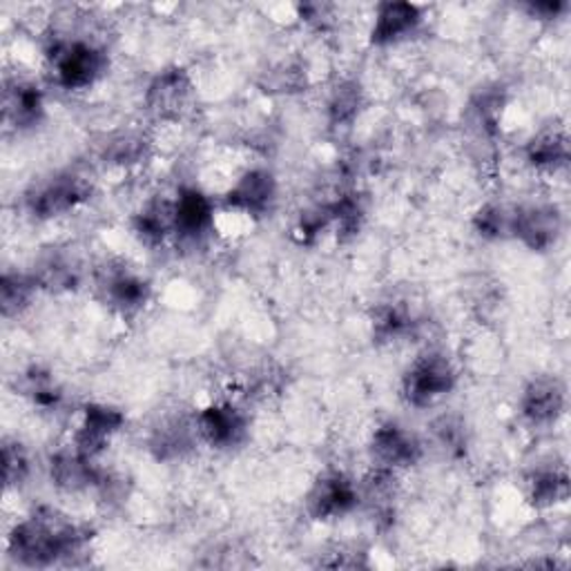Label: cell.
Segmentation results:
<instances>
[{
    "label": "cell",
    "instance_id": "obj_6",
    "mask_svg": "<svg viewBox=\"0 0 571 571\" xmlns=\"http://www.w3.org/2000/svg\"><path fill=\"white\" fill-rule=\"evenodd\" d=\"M244 417L233 406H210L199 415V432L212 447H233L244 436Z\"/></svg>",
    "mask_w": 571,
    "mask_h": 571
},
{
    "label": "cell",
    "instance_id": "obj_18",
    "mask_svg": "<svg viewBox=\"0 0 571 571\" xmlns=\"http://www.w3.org/2000/svg\"><path fill=\"white\" fill-rule=\"evenodd\" d=\"M567 497V478L556 473V471H547L536 475L534 480V500L538 505H556L560 500Z\"/></svg>",
    "mask_w": 571,
    "mask_h": 571
},
{
    "label": "cell",
    "instance_id": "obj_4",
    "mask_svg": "<svg viewBox=\"0 0 571 571\" xmlns=\"http://www.w3.org/2000/svg\"><path fill=\"white\" fill-rule=\"evenodd\" d=\"M357 505V489L344 475H331L317 482L309 495V512L315 520L337 518Z\"/></svg>",
    "mask_w": 571,
    "mask_h": 571
},
{
    "label": "cell",
    "instance_id": "obj_2",
    "mask_svg": "<svg viewBox=\"0 0 571 571\" xmlns=\"http://www.w3.org/2000/svg\"><path fill=\"white\" fill-rule=\"evenodd\" d=\"M456 373L440 355H426L413 365L404 380V393L411 404L426 406L454 389Z\"/></svg>",
    "mask_w": 571,
    "mask_h": 571
},
{
    "label": "cell",
    "instance_id": "obj_14",
    "mask_svg": "<svg viewBox=\"0 0 571 571\" xmlns=\"http://www.w3.org/2000/svg\"><path fill=\"white\" fill-rule=\"evenodd\" d=\"M231 203L246 212H261L275 199V181L268 172H248L231 192Z\"/></svg>",
    "mask_w": 571,
    "mask_h": 571
},
{
    "label": "cell",
    "instance_id": "obj_7",
    "mask_svg": "<svg viewBox=\"0 0 571 571\" xmlns=\"http://www.w3.org/2000/svg\"><path fill=\"white\" fill-rule=\"evenodd\" d=\"M512 231L534 250H542L556 242L560 231L558 212L553 208H529L514 217Z\"/></svg>",
    "mask_w": 571,
    "mask_h": 571
},
{
    "label": "cell",
    "instance_id": "obj_16",
    "mask_svg": "<svg viewBox=\"0 0 571 571\" xmlns=\"http://www.w3.org/2000/svg\"><path fill=\"white\" fill-rule=\"evenodd\" d=\"M148 298V286L132 275H119L110 281V300L125 311L138 309Z\"/></svg>",
    "mask_w": 571,
    "mask_h": 571
},
{
    "label": "cell",
    "instance_id": "obj_15",
    "mask_svg": "<svg viewBox=\"0 0 571 571\" xmlns=\"http://www.w3.org/2000/svg\"><path fill=\"white\" fill-rule=\"evenodd\" d=\"M529 159L538 168H560L569 159V148H567V136L562 132H549L538 136L531 148H529Z\"/></svg>",
    "mask_w": 571,
    "mask_h": 571
},
{
    "label": "cell",
    "instance_id": "obj_3",
    "mask_svg": "<svg viewBox=\"0 0 571 571\" xmlns=\"http://www.w3.org/2000/svg\"><path fill=\"white\" fill-rule=\"evenodd\" d=\"M58 83L67 90H79L94 83L105 65L103 54L90 43H65L54 54Z\"/></svg>",
    "mask_w": 571,
    "mask_h": 571
},
{
    "label": "cell",
    "instance_id": "obj_8",
    "mask_svg": "<svg viewBox=\"0 0 571 571\" xmlns=\"http://www.w3.org/2000/svg\"><path fill=\"white\" fill-rule=\"evenodd\" d=\"M121 424H123V415L119 411L108 406H88L83 426L77 436V451L83 454L86 458L97 456L108 443V438L114 432H119Z\"/></svg>",
    "mask_w": 571,
    "mask_h": 571
},
{
    "label": "cell",
    "instance_id": "obj_12",
    "mask_svg": "<svg viewBox=\"0 0 571 571\" xmlns=\"http://www.w3.org/2000/svg\"><path fill=\"white\" fill-rule=\"evenodd\" d=\"M419 25V12L408 3H389L380 8L378 23L373 27V41L380 45L398 43Z\"/></svg>",
    "mask_w": 571,
    "mask_h": 571
},
{
    "label": "cell",
    "instance_id": "obj_17",
    "mask_svg": "<svg viewBox=\"0 0 571 571\" xmlns=\"http://www.w3.org/2000/svg\"><path fill=\"white\" fill-rule=\"evenodd\" d=\"M41 94L36 88L32 86H19L10 97H8V114L21 123V125H30L38 119L41 114Z\"/></svg>",
    "mask_w": 571,
    "mask_h": 571
},
{
    "label": "cell",
    "instance_id": "obj_10",
    "mask_svg": "<svg viewBox=\"0 0 571 571\" xmlns=\"http://www.w3.org/2000/svg\"><path fill=\"white\" fill-rule=\"evenodd\" d=\"M86 197H88V188L83 186V181L75 177H63V179H54L32 199V210L41 214V217H54V214L75 208Z\"/></svg>",
    "mask_w": 571,
    "mask_h": 571
},
{
    "label": "cell",
    "instance_id": "obj_9",
    "mask_svg": "<svg viewBox=\"0 0 571 571\" xmlns=\"http://www.w3.org/2000/svg\"><path fill=\"white\" fill-rule=\"evenodd\" d=\"M210 222V201L197 190H186L172 205V231L186 239L201 237L208 231Z\"/></svg>",
    "mask_w": 571,
    "mask_h": 571
},
{
    "label": "cell",
    "instance_id": "obj_1",
    "mask_svg": "<svg viewBox=\"0 0 571 571\" xmlns=\"http://www.w3.org/2000/svg\"><path fill=\"white\" fill-rule=\"evenodd\" d=\"M83 545V534L58 518L54 512L36 514L19 525L10 538V549L16 558L30 564H49L71 556Z\"/></svg>",
    "mask_w": 571,
    "mask_h": 571
},
{
    "label": "cell",
    "instance_id": "obj_13",
    "mask_svg": "<svg viewBox=\"0 0 571 571\" xmlns=\"http://www.w3.org/2000/svg\"><path fill=\"white\" fill-rule=\"evenodd\" d=\"M564 404L562 389L558 387L556 380H538L534 382L523 400V413L534 422V424H547L553 422Z\"/></svg>",
    "mask_w": 571,
    "mask_h": 571
},
{
    "label": "cell",
    "instance_id": "obj_5",
    "mask_svg": "<svg viewBox=\"0 0 571 571\" xmlns=\"http://www.w3.org/2000/svg\"><path fill=\"white\" fill-rule=\"evenodd\" d=\"M373 454L387 469L411 467L419 458V445L411 434L404 432V428L387 424L376 432Z\"/></svg>",
    "mask_w": 571,
    "mask_h": 571
},
{
    "label": "cell",
    "instance_id": "obj_11",
    "mask_svg": "<svg viewBox=\"0 0 571 571\" xmlns=\"http://www.w3.org/2000/svg\"><path fill=\"white\" fill-rule=\"evenodd\" d=\"M190 99V81L181 69H172L161 75L148 94L150 108L161 116H177Z\"/></svg>",
    "mask_w": 571,
    "mask_h": 571
}]
</instances>
